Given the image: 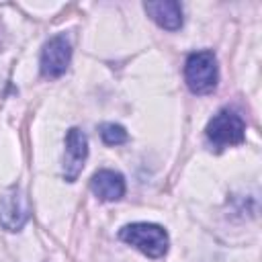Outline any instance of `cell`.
I'll return each instance as SVG.
<instances>
[{"mask_svg": "<svg viewBox=\"0 0 262 262\" xmlns=\"http://www.w3.org/2000/svg\"><path fill=\"white\" fill-rule=\"evenodd\" d=\"M217 57L213 51H196L190 53L184 63V80L190 92L194 94H207L217 86Z\"/></svg>", "mask_w": 262, "mask_h": 262, "instance_id": "obj_2", "label": "cell"}, {"mask_svg": "<svg viewBox=\"0 0 262 262\" xmlns=\"http://www.w3.org/2000/svg\"><path fill=\"white\" fill-rule=\"evenodd\" d=\"M31 207L27 194L18 186H10L0 196V225L6 231H18L29 219Z\"/></svg>", "mask_w": 262, "mask_h": 262, "instance_id": "obj_4", "label": "cell"}, {"mask_svg": "<svg viewBox=\"0 0 262 262\" xmlns=\"http://www.w3.org/2000/svg\"><path fill=\"white\" fill-rule=\"evenodd\" d=\"M100 137H102V141L106 145H119V143H125L127 141V131L121 125L104 123L100 127Z\"/></svg>", "mask_w": 262, "mask_h": 262, "instance_id": "obj_9", "label": "cell"}, {"mask_svg": "<svg viewBox=\"0 0 262 262\" xmlns=\"http://www.w3.org/2000/svg\"><path fill=\"white\" fill-rule=\"evenodd\" d=\"M119 237L149 258H162L168 252V233L156 223H131L119 231Z\"/></svg>", "mask_w": 262, "mask_h": 262, "instance_id": "obj_1", "label": "cell"}, {"mask_svg": "<svg viewBox=\"0 0 262 262\" xmlns=\"http://www.w3.org/2000/svg\"><path fill=\"white\" fill-rule=\"evenodd\" d=\"M86 158H88V139L80 129L72 127L66 135V158H63V176L68 182H74L80 176Z\"/></svg>", "mask_w": 262, "mask_h": 262, "instance_id": "obj_6", "label": "cell"}, {"mask_svg": "<svg viewBox=\"0 0 262 262\" xmlns=\"http://www.w3.org/2000/svg\"><path fill=\"white\" fill-rule=\"evenodd\" d=\"M244 137H246V123L237 113L229 108L219 111L207 125V139L219 149L227 145H237L244 141Z\"/></svg>", "mask_w": 262, "mask_h": 262, "instance_id": "obj_3", "label": "cell"}, {"mask_svg": "<svg viewBox=\"0 0 262 262\" xmlns=\"http://www.w3.org/2000/svg\"><path fill=\"white\" fill-rule=\"evenodd\" d=\"M72 59V45L66 35L51 37L41 51V74L45 78H59L66 74Z\"/></svg>", "mask_w": 262, "mask_h": 262, "instance_id": "obj_5", "label": "cell"}, {"mask_svg": "<svg viewBox=\"0 0 262 262\" xmlns=\"http://www.w3.org/2000/svg\"><path fill=\"white\" fill-rule=\"evenodd\" d=\"M145 12L168 31H178L182 27V6L174 0H160V2H145Z\"/></svg>", "mask_w": 262, "mask_h": 262, "instance_id": "obj_8", "label": "cell"}, {"mask_svg": "<svg viewBox=\"0 0 262 262\" xmlns=\"http://www.w3.org/2000/svg\"><path fill=\"white\" fill-rule=\"evenodd\" d=\"M90 188L100 201H119L125 194V178L115 170H98L90 180Z\"/></svg>", "mask_w": 262, "mask_h": 262, "instance_id": "obj_7", "label": "cell"}]
</instances>
